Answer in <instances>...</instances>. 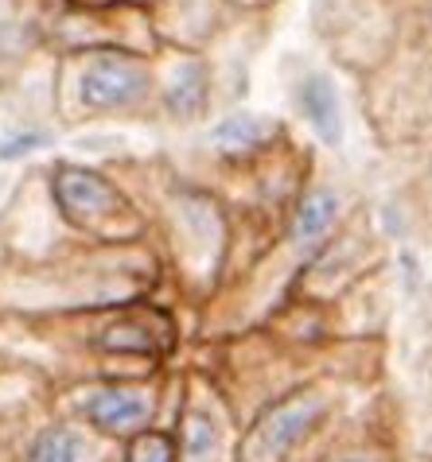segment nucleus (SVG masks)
<instances>
[{"instance_id":"obj_9","label":"nucleus","mask_w":432,"mask_h":462,"mask_svg":"<svg viewBox=\"0 0 432 462\" xmlns=\"http://www.w3.org/2000/svg\"><path fill=\"white\" fill-rule=\"evenodd\" d=\"M202 106H207V70L187 62V67L175 74V82L168 86V109L175 117H195Z\"/></svg>"},{"instance_id":"obj_13","label":"nucleus","mask_w":432,"mask_h":462,"mask_svg":"<svg viewBox=\"0 0 432 462\" xmlns=\"http://www.w3.org/2000/svg\"><path fill=\"white\" fill-rule=\"evenodd\" d=\"M339 462H378V458H371V455H343Z\"/></svg>"},{"instance_id":"obj_4","label":"nucleus","mask_w":432,"mask_h":462,"mask_svg":"<svg viewBox=\"0 0 432 462\" xmlns=\"http://www.w3.org/2000/svg\"><path fill=\"white\" fill-rule=\"evenodd\" d=\"M152 408L156 401L145 384H109L86 401V416L106 435H141L152 420Z\"/></svg>"},{"instance_id":"obj_3","label":"nucleus","mask_w":432,"mask_h":462,"mask_svg":"<svg viewBox=\"0 0 432 462\" xmlns=\"http://www.w3.org/2000/svg\"><path fill=\"white\" fill-rule=\"evenodd\" d=\"M324 420V401L320 396H292V401H281L277 408L261 416L258 423V443L269 458L292 455L296 447L315 431V423Z\"/></svg>"},{"instance_id":"obj_7","label":"nucleus","mask_w":432,"mask_h":462,"mask_svg":"<svg viewBox=\"0 0 432 462\" xmlns=\"http://www.w3.org/2000/svg\"><path fill=\"white\" fill-rule=\"evenodd\" d=\"M335 222H339V195H335V190H327V187L324 190H312V195L296 207L292 237H296V245L315 249L335 229Z\"/></svg>"},{"instance_id":"obj_1","label":"nucleus","mask_w":432,"mask_h":462,"mask_svg":"<svg viewBox=\"0 0 432 462\" xmlns=\"http://www.w3.org/2000/svg\"><path fill=\"white\" fill-rule=\"evenodd\" d=\"M148 89V70L129 55H101L82 74V101L90 109L136 106Z\"/></svg>"},{"instance_id":"obj_5","label":"nucleus","mask_w":432,"mask_h":462,"mask_svg":"<svg viewBox=\"0 0 432 462\" xmlns=\"http://www.w3.org/2000/svg\"><path fill=\"white\" fill-rule=\"evenodd\" d=\"M296 106L308 117V125L320 133L324 144H339L343 140V113H339V94L324 74H312L296 86Z\"/></svg>"},{"instance_id":"obj_12","label":"nucleus","mask_w":432,"mask_h":462,"mask_svg":"<svg viewBox=\"0 0 432 462\" xmlns=\"http://www.w3.org/2000/svg\"><path fill=\"white\" fill-rule=\"evenodd\" d=\"M125 462H175V447L168 435L160 431H141L129 447V458Z\"/></svg>"},{"instance_id":"obj_11","label":"nucleus","mask_w":432,"mask_h":462,"mask_svg":"<svg viewBox=\"0 0 432 462\" xmlns=\"http://www.w3.org/2000/svg\"><path fill=\"white\" fill-rule=\"evenodd\" d=\"M261 121L253 117V113H234V117H226L219 128H214V148L219 152H249L253 144H261Z\"/></svg>"},{"instance_id":"obj_10","label":"nucleus","mask_w":432,"mask_h":462,"mask_svg":"<svg viewBox=\"0 0 432 462\" xmlns=\"http://www.w3.org/2000/svg\"><path fill=\"white\" fill-rule=\"evenodd\" d=\"M219 458V423L202 412H192L183 423L180 462H214Z\"/></svg>"},{"instance_id":"obj_6","label":"nucleus","mask_w":432,"mask_h":462,"mask_svg":"<svg viewBox=\"0 0 432 462\" xmlns=\"http://www.w3.org/2000/svg\"><path fill=\"white\" fill-rule=\"evenodd\" d=\"M168 323H160L152 327L148 319H125V323H113L101 330V338L98 346L101 350H117V354H160V350H168Z\"/></svg>"},{"instance_id":"obj_8","label":"nucleus","mask_w":432,"mask_h":462,"mask_svg":"<svg viewBox=\"0 0 432 462\" xmlns=\"http://www.w3.org/2000/svg\"><path fill=\"white\" fill-rule=\"evenodd\" d=\"M86 455H90V447H86L82 431L59 423V428H47L40 439L32 443L28 462H86Z\"/></svg>"},{"instance_id":"obj_2","label":"nucleus","mask_w":432,"mask_h":462,"mask_svg":"<svg viewBox=\"0 0 432 462\" xmlns=\"http://www.w3.org/2000/svg\"><path fill=\"white\" fill-rule=\"evenodd\" d=\"M55 199L67 210L70 222H79V226H98L101 217H113L125 210V199L117 195V187L109 179L82 171V168H59Z\"/></svg>"}]
</instances>
